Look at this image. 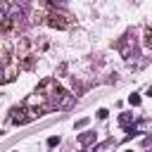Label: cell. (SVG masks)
Returning <instances> with one entry per match:
<instances>
[{"mask_svg": "<svg viewBox=\"0 0 152 152\" xmlns=\"http://www.w3.org/2000/svg\"><path fill=\"white\" fill-rule=\"evenodd\" d=\"M59 142H62V138H59V135H50V138H48V147H57Z\"/></svg>", "mask_w": 152, "mask_h": 152, "instance_id": "cell-6", "label": "cell"}, {"mask_svg": "<svg viewBox=\"0 0 152 152\" xmlns=\"http://www.w3.org/2000/svg\"><path fill=\"white\" fill-rule=\"evenodd\" d=\"M36 93H40V95L45 97V102L52 104V109H69V107L74 104V95H71L69 90H64L55 78L40 81V86H38Z\"/></svg>", "mask_w": 152, "mask_h": 152, "instance_id": "cell-1", "label": "cell"}, {"mask_svg": "<svg viewBox=\"0 0 152 152\" xmlns=\"http://www.w3.org/2000/svg\"><path fill=\"white\" fill-rule=\"evenodd\" d=\"M128 102H131L133 107H138V104H140V95H138V93H133V95H128Z\"/></svg>", "mask_w": 152, "mask_h": 152, "instance_id": "cell-7", "label": "cell"}, {"mask_svg": "<svg viewBox=\"0 0 152 152\" xmlns=\"http://www.w3.org/2000/svg\"><path fill=\"white\" fill-rule=\"evenodd\" d=\"M119 124H121L124 128H128V126L133 124V114H121V116H119Z\"/></svg>", "mask_w": 152, "mask_h": 152, "instance_id": "cell-5", "label": "cell"}, {"mask_svg": "<svg viewBox=\"0 0 152 152\" xmlns=\"http://www.w3.org/2000/svg\"><path fill=\"white\" fill-rule=\"evenodd\" d=\"M88 121H90V119H78V121H76V128H86Z\"/></svg>", "mask_w": 152, "mask_h": 152, "instance_id": "cell-8", "label": "cell"}, {"mask_svg": "<svg viewBox=\"0 0 152 152\" xmlns=\"http://www.w3.org/2000/svg\"><path fill=\"white\" fill-rule=\"evenodd\" d=\"M14 152H19V150H14Z\"/></svg>", "mask_w": 152, "mask_h": 152, "instance_id": "cell-12", "label": "cell"}, {"mask_svg": "<svg viewBox=\"0 0 152 152\" xmlns=\"http://www.w3.org/2000/svg\"><path fill=\"white\" fill-rule=\"evenodd\" d=\"M93 140H95V133H81V135H78V142H81V145H90Z\"/></svg>", "mask_w": 152, "mask_h": 152, "instance_id": "cell-4", "label": "cell"}, {"mask_svg": "<svg viewBox=\"0 0 152 152\" xmlns=\"http://www.w3.org/2000/svg\"><path fill=\"white\" fill-rule=\"evenodd\" d=\"M38 116H43V109H40V107H28V104H24V107L12 109L10 121L21 126V124H28V121H33V119H38Z\"/></svg>", "mask_w": 152, "mask_h": 152, "instance_id": "cell-2", "label": "cell"}, {"mask_svg": "<svg viewBox=\"0 0 152 152\" xmlns=\"http://www.w3.org/2000/svg\"><path fill=\"white\" fill-rule=\"evenodd\" d=\"M48 2H50L52 7H59V5H62V0H48Z\"/></svg>", "mask_w": 152, "mask_h": 152, "instance_id": "cell-10", "label": "cell"}, {"mask_svg": "<svg viewBox=\"0 0 152 152\" xmlns=\"http://www.w3.org/2000/svg\"><path fill=\"white\" fill-rule=\"evenodd\" d=\"M126 152H133V150H126Z\"/></svg>", "mask_w": 152, "mask_h": 152, "instance_id": "cell-11", "label": "cell"}, {"mask_svg": "<svg viewBox=\"0 0 152 152\" xmlns=\"http://www.w3.org/2000/svg\"><path fill=\"white\" fill-rule=\"evenodd\" d=\"M107 116H109L107 109H97V119H107Z\"/></svg>", "mask_w": 152, "mask_h": 152, "instance_id": "cell-9", "label": "cell"}, {"mask_svg": "<svg viewBox=\"0 0 152 152\" xmlns=\"http://www.w3.org/2000/svg\"><path fill=\"white\" fill-rule=\"evenodd\" d=\"M45 21H48V26H55V28H62V26H66L64 17H62V14H57V12L48 14V17H45Z\"/></svg>", "mask_w": 152, "mask_h": 152, "instance_id": "cell-3", "label": "cell"}]
</instances>
